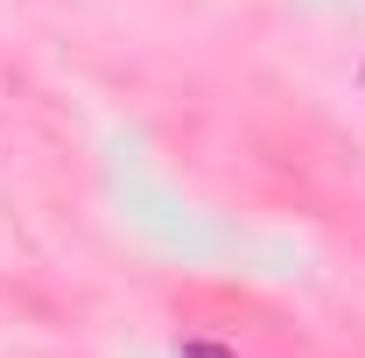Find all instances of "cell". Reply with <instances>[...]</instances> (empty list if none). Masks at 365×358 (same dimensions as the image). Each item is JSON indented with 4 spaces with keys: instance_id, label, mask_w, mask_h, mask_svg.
<instances>
[{
    "instance_id": "1",
    "label": "cell",
    "mask_w": 365,
    "mask_h": 358,
    "mask_svg": "<svg viewBox=\"0 0 365 358\" xmlns=\"http://www.w3.org/2000/svg\"><path fill=\"white\" fill-rule=\"evenodd\" d=\"M182 358H225L218 344H182Z\"/></svg>"
}]
</instances>
